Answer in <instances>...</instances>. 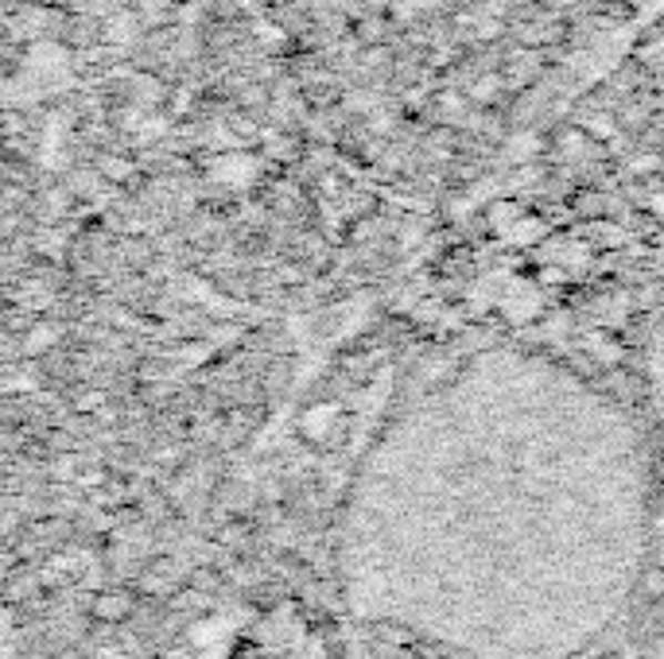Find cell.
Here are the masks:
<instances>
[{
    "mask_svg": "<svg viewBox=\"0 0 664 659\" xmlns=\"http://www.w3.org/2000/svg\"><path fill=\"white\" fill-rule=\"evenodd\" d=\"M94 612H98L102 620H121V617L129 612V597H125V594H105V597H98Z\"/></svg>",
    "mask_w": 664,
    "mask_h": 659,
    "instance_id": "6da1fadb",
    "label": "cell"
}]
</instances>
